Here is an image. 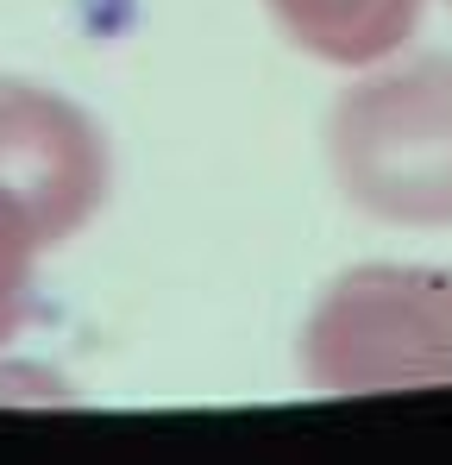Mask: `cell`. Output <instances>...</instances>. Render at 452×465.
I'll return each instance as SVG.
<instances>
[{"label":"cell","mask_w":452,"mask_h":465,"mask_svg":"<svg viewBox=\"0 0 452 465\" xmlns=\"http://www.w3.org/2000/svg\"><path fill=\"white\" fill-rule=\"evenodd\" d=\"M346 176L383 208H452V64H408L339 107Z\"/></svg>","instance_id":"1"},{"label":"cell","mask_w":452,"mask_h":465,"mask_svg":"<svg viewBox=\"0 0 452 465\" xmlns=\"http://www.w3.org/2000/svg\"><path fill=\"white\" fill-rule=\"evenodd\" d=\"M270 6L308 51L333 64H371L396 51L421 13V0H270Z\"/></svg>","instance_id":"2"}]
</instances>
